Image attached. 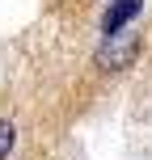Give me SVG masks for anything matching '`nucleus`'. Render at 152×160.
Returning <instances> with one entry per match:
<instances>
[{
    "mask_svg": "<svg viewBox=\"0 0 152 160\" xmlns=\"http://www.w3.org/2000/svg\"><path fill=\"white\" fill-rule=\"evenodd\" d=\"M135 59H139V34L118 30V34H106V42L97 47L93 63L102 68V72H123V68H131Z\"/></svg>",
    "mask_w": 152,
    "mask_h": 160,
    "instance_id": "nucleus-1",
    "label": "nucleus"
},
{
    "mask_svg": "<svg viewBox=\"0 0 152 160\" xmlns=\"http://www.w3.org/2000/svg\"><path fill=\"white\" fill-rule=\"evenodd\" d=\"M13 143H17V127H13L8 118H0V160H8Z\"/></svg>",
    "mask_w": 152,
    "mask_h": 160,
    "instance_id": "nucleus-3",
    "label": "nucleus"
},
{
    "mask_svg": "<svg viewBox=\"0 0 152 160\" xmlns=\"http://www.w3.org/2000/svg\"><path fill=\"white\" fill-rule=\"evenodd\" d=\"M139 13H144V0H114V4L106 8V17H102V34L127 30V21H135Z\"/></svg>",
    "mask_w": 152,
    "mask_h": 160,
    "instance_id": "nucleus-2",
    "label": "nucleus"
}]
</instances>
